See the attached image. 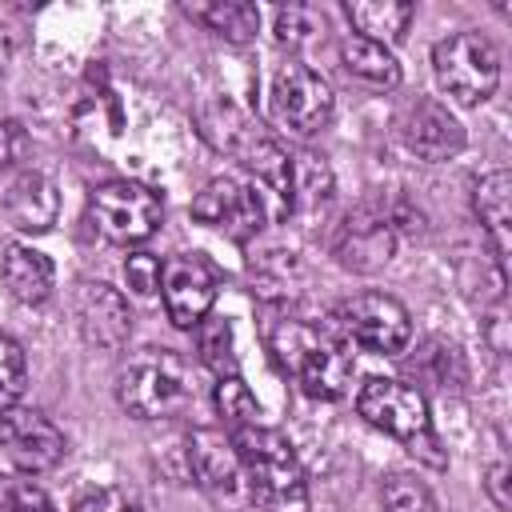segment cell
<instances>
[{"mask_svg": "<svg viewBox=\"0 0 512 512\" xmlns=\"http://www.w3.org/2000/svg\"><path fill=\"white\" fill-rule=\"evenodd\" d=\"M472 212L484 224V232L492 240V252L500 260V268H504V260H508V232H512V176L504 168H492V172H484L472 184Z\"/></svg>", "mask_w": 512, "mask_h": 512, "instance_id": "cell-17", "label": "cell"}, {"mask_svg": "<svg viewBox=\"0 0 512 512\" xmlns=\"http://www.w3.org/2000/svg\"><path fill=\"white\" fill-rule=\"evenodd\" d=\"M216 408L220 416L232 424V428H244V424H256L260 408H256V396L248 392V384L240 376H224L216 384Z\"/></svg>", "mask_w": 512, "mask_h": 512, "instance_id": "cell-26", "label": "cell"}, {"mask_svg": "<svg viewBox=\"0 0 512 512\" xmlns=\"http://www.w3.org/2000/svg\"><path fill=\"white\" fill-rule=\"evenodd\" d=\"M4 216L12 220V228L20 232H48L60 216V192L56 180L44 172H20L4 196Z\"/></svg>", "mask_w": 512, "mask_h": 512, "instance_id": "cell-16", "label": "cell"}, {"mask_svg": "<svg viewBox=\"0 0 512 512\" xmlns=\"http://www.w3.org/2000/svg\"><path fill=\"white\" fill-rule=\"evenodd\" d=\"M24 152H28L24 124L12 116H0V168H12L16 160H24Z\"/></svg>", "mask_w": 512, "mask_h": 512, "instance_id": "cell-30", "label": "cell"}, {"mask_svg": "<svg viewBox=\"0 0 512 512\" xmlns=\"http://www.w3.org/2000/svg\"><path fill=\"white\" fill-rule=\"evenodd\" d=\"M232 444H236L240 472H244L256 500L276 504V508H300L304 504L308 480H304V468H300L284 432L244 424V428H232Z\"/></svg>", "mask_w": 512, "mask_h": 512, "instance_id": "cell-3", "label": "cell"}, {"mask_svg": "<svg viewBox=\"0 0 512 512\" xmlns=\"http://www.w3.org/2000/svg\"><path fill=\"white\" fill-rule=\"evenodd\" d=\"M28 388V356L24 348L0 332V400H20Z\"/></svg>", "mask_w": 512, "mask_h": 512, "instance_id": "cell-27", "label": "cell"}, {"mask_svg": "<svg viewBox=\"0 0 512 512\" xmlns=\"http://www.w3.org/2000/svg\"><path fill=\"white\" fill-rule=\"evenodd\" d=\"M412 4H400V0H348L344 4V16L348 24L356 28L352 36H364V40H376V44H396L408 24H412Z\"/></svg>", "mask_w": 512, "mask_h": 512, "instance_id": "cell-20", "label": "cell"}, {"mask_svg": "<svg viewBox=\"0 0 512 512\" xmlns=\"http://www.w3.org/2000/svg\"><path fill=\"white\" fill-rule=\"evenodd\" d=\"M0 280L20 304H44L56 284V268L44 252L28 244H8L0 252Z\"/></svg>", "mask_w": 512, "mask_h": 512, "instance_id": "cell-18", "label": "cell"}, {"mask_svg": "<svg viewBox=\"0 0 512 512\" xmlns=\"http://www.w3.org/2000/svg\"><path fill=\"white\" fill-rule=\"evenodd\" d=\"M396 252V216L376 204H360L344 216L332 240V256L352 272H380Z\"/></svg>", "mask_w": 512, "mask_h": 512, "instance_id": "cell-12", "label": "cell"}, {"mask_svg": "<svg viewBox=\"0 0 512 512\" xmlns=\"http://www.w3.org/2000/svg\"><path fill=\"white\" fill-rule=\"evenodd\" d=\"M196 352H200V364L224 380V376H236L240 368V356H236V332L224 316H204L196 324Z\"/></svg>", "mask_w": 512, "mask_h": 512, "instance_id": "cell-22", "label": "cell"}, {"mask_svg": "<svg viewBox=\"0 0 512 512\" xmlns=\"http://www.w3.org/2000/svg\"><path fill=\"white\" fill-rule=\"evenodd\" d=\"M76 512H144V504L124 488H96L76 504Z\"/></svg>", "mask_w": 512, "mask_h": 512, "instance_id": "cell-29", "label": "cell"}, {"mask_svg": "<svg viewBox=\"0 0 512 512\" xmlns=\"http://www.w3.org/2000/svg\"><path fill=\"white\" fill-rule=\"evenodd\" d=\"M356 412H360L372 428H380V432H388L392 440H400V444H404L412 456H420L424 464H432V468H444V464H448V456L440 452V436H436V428H432L428 400H424L420 388H412V384H404V380L372 376V380H364L360 392H356Z\"/></svg>", "mask_w": 512, "mask_h": 512, "instance_id": "cell-2", "label": "cell"}, {"mask_svg": "<svg viewBox=\"0 0 512 512\" xmlns=\"http://www.w3.org/2000/svg\"><path fill=\"white\" fill-rule=\"evenodd\" d=\"M192 20H200L208 32L224 36L228 44H248L256 40L260 28V8L248 0H212V4H184Z\"/></svg>", "mask_w": 512, "mask_h": 512, "instance_id": "cell-21", "label": "cell"}, {"mask_svg": "<svg viewBox=\"0 0 512 512\" xmlns=\"http://www.w3.org/2000/svg\"><path fill=\"white\" fill-rule=\"evenodd\" d=\"M188 468L200 488L208 492H232L240 476V456L232 444V432L220 428H192L188 432Z\"/></svg>", "mask_w": 512, "mask_h": 512, "instance_id": "cell-15", "label": "cell"}, {"mask_svg": "<svg viewBox=\"0 0 512 512\" xmlns=\"http://www.w3.org/2000/svg\"><path fill=\"white\" fill-rule=\"evenodd\" d=\"M0 448L24 476H36V472H52L64 460L68 440L40 408L8 404L0 412Z\"/></svg>", "mask_w": 512, "mask_h": 512, "instance_id": "cell-9", "label": "cell"}, {"mask_svg": "<svg viewBox=\"0 0 512 512\" xmlns=\"http://www.w3.org/2000/svg\"><path fill=\"white\" fill-rule=\"evenodd\" d=\"M328 196H332V168L324 164V156H316V152L292 156V200H288V212L316 208Z\"/></svg>", "mask_w": 512, "mask_h": 512, "instance_id": "cell-23", "label": "cell"}, {"mask_svg": "<svg viewBox=\"0 0 512 512\" xmlns=\"http://www.w3.org/2000/svg\"><path fill=\"white\" fill-rule=\"evenodd\" d=\"M484 488H488V496H492V504H496L500 512H508V508H512V492H508V464H492V468H488Z\"/></svg>", "mask_w": 512, "mask_h": 512, "instance_id": "cell-32", "label": "cell"}, {"mask_svg": "<svg viewBox=\"0 0 512 512\" xmlns=\"http://www.w3.org/2000/svg\"><path fill=\"white\" fill-rule=\"evenodd\" d=\"M164 220V200L140 180H104L88 196V224L120 248L144 244Z\"/></svg>", "mask_w": 512, "mask_h": 512, "instance_id": "cell-5", "label": "cell"}, {"mask_svg": "<svg viewBox=\"0 0 512 512\" xmlns=\"http://www.w3.org/2000/svg\"><path fill=\"white\" fill-rule=\"evenodd\" d=\"M312 32V12L308 8H280L276 12V36L284 44H300Z\"/></svg>", "mask_w": 512, "mask_h": 512, "instance_id": "cell-31", "label": "cell"}, {"mask_svg": "<svg viewBox=\"0 0 512 512\" xmlns=\"http://www.w3.org/2000/svg\"><path fill=\"white\" fill-rule=\"evenodd\" d=\"M160 300L176 328L192 332L216 304V272L204 256L180 252L160 264Z\"/></svg>", "mask_w": 512, "mask_h": 512, "instance_id": "cell-11", "label": "cell"}, {"mask_svg": "<svg viewBox=\"0 0 512 512\" xmlns=\"http://www.w3.org/2000/svg\"><path fill=\"white\" fill-rule=\"evenodd\" d=\"M268 348L312 400H340L352 384V352L332 324L276 320L268 328Z\"/></svg>", "mask_w": 512, "mask_h": 512, "instance_id": "cell-1", "label": "cell"}, {"mask_svg": "<svg viewBox=\"0 0 512 512\" xmlns=\"http://www.w3.org/2000/svg\"><path fill=\"white\" fill-rule=\"evenodd\" d=\"M0 512H56L52 496L24 472L0 476Z\"/></svg>", "mask_w": 512, "mask_h": 512, "instance_id": "cell-25", "label": "cell"}, {"mask_svg": "<svg viewBox=\"0 0 512 512\" xmlns=\"http://www.w3.org/2000/svg\"><path fill=\"white\" fill-rule=\"evenodd\" d=\"M332 328L344 344H356L376 356H396L412 340V316L388 292H356L340 300L332 312Z\"/></svg>", "mask_w": 512, "mask_h": 512, "instance_id": "cell-6", "label": "cell"}, {"mask_svg": "<svg viewBox=\"0 0 512 512\" xmlns=\"http://www.w3.org/2000/svg\"><path fill=\"white\" fill-rule=\"evenodd\" d=\"M400 140L428 164H444L464 152V128L440 100H416L400 116Z\"/></svg>", "mask_w": 512, "mask_h": 512, "instance_id": "cell-14", "label": "cell"}, {"mask_svg": "<svg viewBox=\"0 0 512 512\" xmlns=\"http://www.w3.org/2000/svg\"><path fill=\"white\" fill-rule=\"evenodd\" d=\"M192 216L208 228H220L228 240L244 244L264 228V196L236 176H212L196 192Z\"/></svg>", "mask_w": 512, "mask_h": 512, "instance_id": "cell-10", "label": "cell"}, {"mask_svg": "<svg viewBox=\"0 0 512 512\" xmlns=\"http://www.w3.org/2000/svg\"><path fill=\"white\" fill-rule=\"evenodd\" d=\"M192 396L188 364L168 348H148L132 356L116 376V400L136 420L176 416Z\"/></svg>", "mask_w": 512, "mask_h": 512, "instance_id": "cell-4", "label": "cell"}, {"mask_svg": "<svg viewBox=\"0 0 512 512\" xmlns=\"http://www.w3.org/2000/svg\"><path fill=\"white\" fill-rule=\"evenodd\" d=\"M380 504L384 512H436V496L424 480L408 476V472H392L380 488Z\"/></svg>", "mask_w": 512, "mask_h": 512, "instance_id": "cell-24", "label": "cell"}, {"mask_svg": "<svg viewBox=\"0 0 512 512\" xmlns=\"http://www.w3.org/2000/svg\"><path fill=\"white\" fill-rule=\"evenodd\" d=\"M268 104H272L276 124L296 132V136L320 132L336 112V96H332L328 80L320 72H312L308 64H300V60H284L272 72Z\"/></svg>", "mask_w": 512, "mask_h": 512, "instance_id": "cell-8", "label": "cell"}, {"mask_svg": "<svg viewBox=\"0 0 512 512\" xmlns=\"http://www.w3.org/2000/svg\"><path fill=\"white\" fill-rule=\"evenodd\" d=\"M340 64L352 80L376 88V92H392L400 88V64L392 56V48L376 44V40H364V36H344L340 44Z\"/></svg>", "mask_w": 512, "mask_h": 512, "instance_id": "cell-19", "label": "cell"}, {"mask_svg": "<svg viewBox=\"0 0 512 512\" xmlns=\"http://www.w3.org/2000/svg\"><path fill=\"white\" fill-rule=\"evenodd\" d=\"M76 324L80 336L100 352H120L132 336V312L128 300L100 280H84L76 292Z\"/></svg>", "mask_w": 512, "mask_h": 512, "instance_id": "cell-13", "label": "cell"}, {"mask_svg": "<svg viewBox=\"0 0 512 512\" xmlns=\"http://www.w3.org/2000/svg\"><path fill=\"white\" fill-rule=\"evenodd\" d=\"M432 72L456 104H480L500 84V52L480 32H456L432 48Z\"/></svg>", "mask_w": 512, "mask_h": 512, "instance_id": "cell-7", "label": "cell"}, {"mask_svg": "<svg viewBox=\"0 0 512 512\" xmlns=\"http://www.w3.org/2000/svg\"><path fill=\"white\" fill-rule=\"evenodd\" d=\"M124 280L136 296H152L160 292V260L152 252H128L124 260Z\"/></svg>", "mask_w": 512, "mask_h": 512, "instance_id": "cell-28", "label": "cell"}]
</instances>
